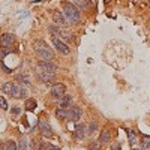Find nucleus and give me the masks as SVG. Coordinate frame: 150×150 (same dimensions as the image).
I'll return each instance as SVG.
<instances>
[{"instance_id":"nucleus-1","label":"nucleus","mask_w":150,"mask_h":150,"mask_svg":"<svg viewBox=\"0 0 150 150\" xmlns=\"http://www.w3.org/2000/svg\"><path fill=\"white\" fill-rule=\"evenodd\" d=\"M33 48H35L36 56L39 57V60H53V59H54L53 50L50 48L44 41H36V42L33 44Z\"/></svg>"},{"instance_id":"nucleus-2","label":"nucleus","mask_w":150,"mask_h":150,"mask_svg":"<svg viewBox=\"0 0 150 150\" xmlns=\"http://www.w3.org/2000/svg\"><path fill=\"white\" fill-rule=\"evenodd\" d=\"M63 15H65V18H66L69 23H72V24H75V23L80 21V12H78V9L75 8L72 3H65V5H63Z\"/></svg>"},{"instance_id":"nucleus-3","label":"nucleus","mask_w":150,"mask_h":150,"mask_svg":"<svg viewBox=\"0 0 150 150\" xmlns=\"http://www.w3.org/2000/svg\"><path fill=\"white\" fill-rule=\"evenodd\" d=\"M38 71L56 75V72H57V65L54 63L53 60H39V62H38Z\"/></svg>"},{"instance_id":"nucleus-4","label":"nucleus","mask_w":150,"mask_h":150,"mask_svg":"<svg viewBox=\"0 0 150 150\" xmlns=\"http://www.w3.org/2000/svg\"><path fill=\"white\" fill-rule=\"evenodd\" d=\"M15 42V36L12 33H3L0 36V47L2 48H8V47H12Z\"/></svg>"},{"instance_id":"nucleus-5","label":"nucleus","mask_w":150,"mask_h":150,"mask_svg":"<svg viewBox=\"0 0 150 150\" xmlns=\"http://www.w3.org/2000/svg\"><path fill=\"white\" fill-rule=\"evenodd\" d=\"M38 126H39V131H41V134L44 135V137H47V138H51L53 137V129H51V126L45 122V120H39V123H38Z\"/></svg>"},{"instance_id":"nucleus-6","label":"nucleus","mask_w":150,"mask_h":150,"mask_svg":"<svg viewBox=\"0 0 150 150\" xmlns=\"http://www.w3.org/2000/svg\"><path fill=\"white\" fill-rule=\"evenodd\" d=\"M53 47L57 50L60 54H69V47L62 42L59 38H53Z\"/></svg>"},{"instance_id":"nucleus-7","label":"nucleus","mask_w":150,"mask_h":150,"mask_svg":"<svg viewBox=\"0 0 150 150\" xmlns=\"http://www.w3.org/2000/svg\"><path fill=\"white\" fill-rule=\"evenodd\" d=\"M81 108L80 107H69L68 108V119L71 122H77L80 117H81Z\"/></svg>"},{"instance_id":"nucleus-8","label":"nucleus","mask_w":150,"mask_h":150,"mask_svg":"<svg viewBox=\"0 0 150 150\" xmlns=\"http://www.w3.org/2000/svg\"><path fill=\"white\" fill-rule=\"evenodd\" d=\"M27 96V90L24 89L21 84H14V90H12V98H17V99H23Z\"/></svg>"},{"instance_id":"nucleus-9","label":"nucleus","mask_w":150,"mask_h":150,"mask_svg":"<svg viewBox=\"0 0 150 150\" xmlns=\"http://www.w3.org/2000/svg\"><path fill=\"white\" fill-rule=\"evenodd\" d=\"M65 92H66V89H65V86L62 84V83L54 84V86H53V89H51V95H53L54 98H57V99L63 98V96H65Z\"/></svg>"},{"instance_id":"nucleus-10","label":"nucleus","mask_w":150,"mask_h":150,"mask_svg":"<svg viewBox=\"0 0 150 150\" xmlns=\"http://www.w3.org/2000/svg\"><path fill=\"white\" fill-rule=\"evenodd\" d=\"M38 78H39L42 83L50 84V83L54 80V75H53V74H47V72H39V71H38Z\"/></svg>"},{"instance_id":"nucleus-11","label":"nucleus","mask_w":150,"mask_h":150,"mask_svg":"<svg viewBox=\"0 0 150 150\" xmlns=\"http://www.w3.org/2000/svg\"><path fill=\"white\" fill-rule=\"evenodd\" d=\"M128 140H129V144H131L132 147H135L137 144H138V135H137L135 131L128 129Z\"/></svg>"},{"instance_id":"nucleus-12","label":"nucleus","mask_w":150,"mask_h":150,"mask_svg":"<svg viewBox=\"0 0 150 150\" xmlns=\"http://www.w3.org/2000/svg\"><path fill=\"white\" fill-rule=\"evenodd\" d=\"M53 20H54V24H59V26H65V23H66L63 15H62V12H59V11H56L53 14Z\"/></svg>"},{"instance_id":"nucleus-13","label":"nucleus","mask_w":150,"mask_h":150,"mask_svg":"<svg viewBox=\"0 0 150 150\" xmlns=\"http://www.w3.org/2000/svg\"><path fill=\"white\" fill-rule=\"evenodd\" d=\"M56 116H57V119H60V120H66V119H68V110L63 108V107H59V108L56 110Z\"/></svg>"},{"instance_id":"nucleus-14","label":"nucleus","mask_w":150,"mask_h":150,"mask_svg":"<svg viewBox=\"0 0 150 150\" xmlns=\"http://www.w3.org/2000/svg\"><path fill=\"white\" fill-rule=\"evenodd\" d=\"M84 135H86V126L84 125H77V128H75V137H77V138H84Z\"/></svg>"},{"instance_id":"nucleus-15","label":"nucleus","mask_w":150,"mask_h":150,"mask_svg":"<svg viewBox=\"0 0 150 150\" xmlns=\"http://www.w3.org/2000/svg\"><path fill=\"white\" fill-rule=\"evenodd\" d=\"M110 140H111L110 132H108V131H104V132H101V135H99V140H98V141L101 143V144H108Z\"/></svg>"},{"instance_id":"nucleus-16","label":"nucleus","mask_w":150,"mask_h":150,"mask_svg":"<svg viewBox=\"0 0 150 150\" xmlns=\"http://www.w3.org/2000/svg\"><path fill=\"white\" fill-rule=\"evenodd\" d=\"M2 90H3L6 95L12 96V90H14V83H5V84L2 86Z\"/></svg>"},{"instance_id":"nucleus-17","label":"nucleus","mask_w":150,"mask_h":150,"mask_svg":"<svg viewBox=\"0 0 150 150\" xmlns=\"http://www.w3.org/2000/svg\"><path fill=\"white\" fill-rule=\"evenodd\" d=\"M71 98L69 96H63V98H60V107H63V108H69L71 105Z\"/></svg>"},{"instance_id":"nucleus-18","label":"nucleus","mask_w":150,"mask_h":150,"mask_svg":"<svg viewBox=\"0 0 150 150\" xmlns=\"http://www.w3.org/2000/svg\"><path fill=\"white\" fill-rule=\"evenodd\" d=\"M35 108H36V101H35V99H27V101H26V110L33 111Z\"/></svg>"},{"instance_id":"nucleus-19","label":"nucleus","mask_w":150,"mask_h":150,"mask_svg":"<svg viewBox=\"0 0 150 150\" xmlns=\"http://www.w3.org/2000/svg\"><path fill=\"white\" fill-rule=\"evenodd\" d=\"M17 80H18V84H30V80L27 75H18Z\"/></svg>"},{"instance_id":"nucleus-20","label":"nucleus","mask_w":150,"mask_h":150,"mask_svg":"<svg viewBox=\"0 0 150 150\" xmlns=\"http://www.w3.org/2000/svg\"><path fill=\"white\" fill-rule=\"evenodd\" d=\"M141 144H143V146H141L143 149H149V147H150V137L144 135L143 140H141Z\"/></svg>"},{"instance_id":"nucleus-21","label":"nucleus","mask_w":150,"mask_h":150,"mask_svg":"<svg viewBox=\"0 0 150 150\" xmlns=\"http://www.w3.org/2000/svg\"><path fill=\"white\" fill-rule=\"evenodd\" d=\"M74 3L77 5L78 8H86L87 3H89V0H74Z\"/></svg>"},{"instance_id":"nucleus-22","label":"nucleus","mask_w":150,"mask_h":150,"mask_svg":"<svg viewBox=\"0 0 150 150\" xmlns=\"http://www.w3.org/2000/svg\"><path fill=\"white\" fill-rule=\"evenodd\" d=\"M18 150H27L26 138H21V140H20V143H18Z\"/></svg>"},{"instance_id":"nucleus-23","label":"nucleus","mask_w":150,"mask_h":150,"mask_svg":"<svg viewBox=\"0 0 150 150\" xmlns=\"http://www.w3.org/2000/svg\"><path fill=\"white\" fill-rule=\"evenodd\" d=\"M6 150H18V147L14 141H8L6 143Z\"/></svg>"},{"instance_id":"nucleus-24","label":"nucleus","mask_w":150,"mask_h":150,"mask_svg":"<svg viewBox=\"0 0 150 150\" xmlns=\"http://www.w3.org/2000/svg\"><path fill=\"white\" fill-rule=\"evenodd\" d=\"M8 102H6V99L3 98V96H0V108H2V110H8Z\"/></svg>"},{"instance_id":"nucleus-25","label":"nucleus","mask_w":150,"mask_h":150,"mask_svg":"<svg viewBox=\"0 0 150 150\" xmlns=\"http://www.w3.org/2000/svg\"><path fill=\"white\" fill-rule=\"evenodd\" d=\"M96 128H98V125H96V122H92V123L89 125V131H87V132H89V134H93V132L96 131Z\"/></svg>"},{"instance_id":"nucleus-26","label":"nucleus","mask_w":150,"mask_h":150,"mask_svg":"<svg viewBox=\"0 0 150 150\" xmlns=\"http://www.w3.org/2000/svg\"><path fill=\"white\" fill-rule=\"evenodd\" d=\"M101 146H102V144H101V143H99V141H95V143H92V146H90V149H92V150H98V149H99V147H101Z\"/></svg>"},{"instance_id":"nucleus-27","label":"nucleus","mask_w":150,"mask_h":150,"mask_svg":"<svg viewBox=\"0 0 150 150\" xmlns=\"http://www.w3.org/2000/svg\"><path fill=\"white\" fill-rule=\"evenodd\" d=\"M20 112H21V108L20 107H14V108H12V114H14V116L20 114Z\"/></svg>"},{"instance_id":"nucleus-28","label":"nucleus","mask_w":150,"mask_h":150,"mask_svg":"<svg viewBox=\"0 0 150 150\" xmlns=\"http://www.w3.org/2000/svg\"><path fill=\"white\" fill-rule=\"evenodd\" d=\"M44 150H59V149H57V147H54V146H50V144H48V146H45V147H44Z\"/></svg>"},{"instance_id":"nucleus-29","label":"nucleus","mask_w":150,"mask_h":150,"mask_svg":"<svg viewBox=\"0 0 150 150\" xmlns=\"http://www.w3.org/2000/svg\"><path fill=\"white\" fill-rule=\"evenodd\" d=\"M111 150H120V146H119V144H112Z\"/></svg>"},{"instance_id":"nucleus-30","label":"nucleus","mask_w":150,"mask_h":150,"mask_svg":"<svg viewBox=\"0 0 150 150\" xmlns=\"http://www.w3.org/2000/svg\"><path fill=\"white\" fill-rule=\"evenodd\" d=\"M134 150H143V147H140V149H134Z\"/></svg>"},{"instance_id":"nucleus-31","label":"nucleus","mask_w":150,"mask_h":150,"mask_svg":"<svg viewBox=\"0 0 150 150\" xmlns=\"http://www.w3.org/2000/svg\"><path fill=\"white\" fill-rule=\"evenodd\" d=\"M104 2H105V3H108V2H110V0H104Z\"/></svg>"},{"instance_id":"nucleus-32","label":"nucleus","mask_w":150,"mask_h":150,"mask_svg":"<svg viewBox=\"0 0 150 150\" xmlns=\"http://www.w3.org/2000/svg\"><path fill=\"white\" fill-rule=\"evenodd\" d=\"M0 150H2V143H0Z\"/></svg>"},{"instance_id":"nucleus-33","label":"nucleus","mask_w":150,"mask_h":150,"mask_svg":"<svg viewBox=\"0 0 150 150\" xmlns=\"http://www.w3.org/2000/svg\"><path fill=\"white\" fill-rule=\"evenodd\" d=\"M149 23H150V18H149Z\"/></svg>"}]
</instances>
